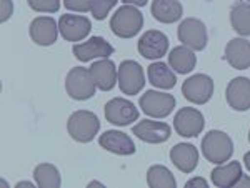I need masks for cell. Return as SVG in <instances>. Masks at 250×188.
<instances>
[{
  "instance_id": "obj_1",
  "label": "cell",
  "mask_w": 250,
  "mask_h": 188,
  "mask_svg": "<svg viewBox=\"0 0 250 188\" xmlns=\"http://www.w3.org/2000/svg\"><path fill=\"white\" fill-rule=\"evenodd\" d=\"M144 27V15L137 7L125 5L119 7L117 12L110 19V29L114 35L120 38H132L142 30Z\"/></svg>"
},
{
  "instance_id": "obj_2",
  "label": "cell",
  "mask_w": 250,
  "mask_h": 188,
  "mask_svg": "<svg viewBox=\"0 0 250 188\" xmlns=\"http://www.w3.org/2000/svg\"><path fill=\"white\" fill-rule=\"evenodd\" d=\"M202 153L210 163L222 165L233 155V142L225 132L210 130L202 140Z\"/></svg>"
},
{
  "instance_id": "obj_3",
  "label": "cell",
  "mask_w": 250,
  "mask_h": 188,
  "mask_svg": "<svg viewBox=\"0 0 250 188\" xmlns=\"http://www.w3.org/2000/svg\"><path fill=\"white\" fill-rule=\"evenodd\" d=\"M68 135L79 143H88L100 130V122L94 112L77 110L67 120Z\"/></svg>"
},
{
  "instance_id": "obj_4",
  "label": "cell",
  "mask_w": 250,
  "mask_h": 188,
  "mask_svg": "<svg viewBox=\"0 0 250 188\" xmlns=\"http://www.w3.org/2000/svg\"><path fill=\"white\" fill-rule=\"evenodd\" d=\"M95 82L90 75V70L83 67H75L67 74L65 90L74 100H88L95 95Z\"/></svg>"
},
{
  "instance_id": "obj_5",
  "label": "cell",
  "mask_w": 250,
  "mask_h": 188,
  "mask_svg": "<svg viewBox=\"0 0 250 188\" xmlns=\"http://www.w3.org/2000/svg\"><path fill=\"white\" fill-rule=\"evenodd\" d=\"M119 89L125 95H137L145 85L144 69L135 60H124L117 70Z\"/></svg>"
},
{
  "instance_id": "obj_6",
  "label": "cell",
  "mask_w": 250,
  "mask_h": 188,
  "mask_svg": "<svg viewBox=\"0 0 250 188\" xmlns=\"http://www.w3.org/2000/svg\"><path fill=\"white\" fill-rule=\"evenodd\" d=\"M140 109L145 115L154 118H165L175 109V97L157 90H147L140 97Z\"/></svg>"
},
{
  "instance_id": "obj_7",
  "label": "cell",
  "mask_w": 250,
  "mask_h": 188,
  "mask_svg": "<svg viewBox=\"0 0 250 188\" xmlns=\"http://www.w3.org/2000/svg\"><path fill=\"white\" fill-rule=\"evenodd\" d=\"M177 35H179L180 42L192 50H204L208 42L205 23L202 20L193 17L184 19V22H180L179 29H177Z\"/></svg>"
},
{
  "instance_id": "obj_8",
  "label": "cell",
  "mask_w": 250,
  "mask_h": 188,
  "mask_svg": "<svg viewBox=\"0 0 250 188\" xmlns=\"http://www.w3.org/2000/svg\"><path fill=\"white\" fill-rule=\"evenodd\" d=\"M104 112H105L107 122L117 127H127L139 120V109H135L130 100L122 97L108 100L104 107Z\"/></svg>"
},
{
  "instance_id": "obj_9",
  "label": "cell",
  "mask_w": 250,
  "mask_h": 188,
  "mask_svg": "<svg viewBox=\"0 0 250 188\" xmlns=\"http://www.w3.org/2000/svg\"><path fill=\"white\" fill-rule=\"evenodd\" d=\"M205 120L200 110L192 109V107H184L173 117V129L180 137L192 138L197 137L204 130Z\"/></svg>"
},
{
  "instance_id": "obj_10",
  "label": "cell",
  "mask_w": 250,
  "mask_h": 188,
  "mask_svg": "<svg viewBox=\"0 0 250 188\" xmlns=\"http://www.w3.org/2000/svg\"><path fill=\"white\" fill-rule=\"evenodd\" d=\"M182 94L188 102L204 105L213 95V80L205 74L192 75L190 78H187L184 82Z\"/></svg>"
},
{
  "instance_id": "obj_11",
  "label": "cell",
  "mask_w": 250,
  "mask_h": 188,
  "mask_svg": "<svg viewBox=\"0 0 250 188\" xmlns=\"http://www.w3.org/2000/svg\"><path fill=\"white\" fill-rule=\"evenodd\" d=\"M92 23L83 15L65 14L59 19V32L67 42H82L90 34Z\"/></svg>"
},
{
  "instance_id": "obj_12",
  "label": "cell",
  "mask_w": 250,
  "mask_h": 188,
  "mask_svg": "<svg viewBox=\"0 0 250 188\" xmlns=\"http://www.w3.org/2000/svg\"><path fill=\"white\" fill-rule=\"evenodd\" d=\"M140 55L148 60H159L168 52V38L160 30H147L137 43Z\"/></svg>"
},
{
  "instance_id": "obj_13",
  "label": "cell",
  "mask_w": 250,
  "mask_h": 188,
  "mask_svg": "<svg viewBox=\"0 0 250 188\" xmlns=\"http://www.w3.org/2000/svg\"><path fill=\"white\" fill-rule=\"evenodd\" d=\"M72 52L80 62H90L94 58H108L114 54V47L102 37H90L87 42L74 45Z\"/></svg>"
},
{
  "instance_id": "obj_14",
  "label": "cell",
  "mask_w": 250,
  "mask_h": 188,
  "mask_svg": "<svg viewBox=\"0 0 250 188\" xmlns=\"http://www.w3.org/2000/svg\"><path fill=\"white\" fill-rule=\"evenodd\" d=\"M134 135L145 143H164L170 138V125L165 122H155V120H142L132 129Z\"/></svg>"
},
{
  "instance_id": "obj_15",
  "label": "cell",
  "mask_w": 250,
  "mask_h": 188,
  "mask_svg": "<svg viewBox=\"0 0 250 188\" xmlns=\"http://www.w3.org/2000/svg\"><path fill=\"white\" fill-rule=\"evenodd\" d=\"M30 38L34 40L37 45L48 47L54 45L59 35V25L52 17H37L32 20L29 27Z\"/></svg>"
},
{
  "instance_id": "obj_16",
  "label": "cell",
  "mask_w": 250,
  "mask_h": 188,
  "mask_svg": "<svg viewBox=\"0 0 250 188\" xmlns=\"http://www.w3.org/2000/svg\"><path fill=\"white\" fill-rule=\"evenodd\" d=\"M225 98L230 109L237 112H245L250 109V80L245 77H237L230 80L225 92Z\"/></svg>"
},
{
  "instance_id": "obj_17",
  "label": "cell",
  "mask_w": 250,
  "mask_h": 188,
  "mask_svg": "<svg viewBox=\"0 0 250 188\" xmlns=\"http://www.w3.org/2000/svg\"><path fill=\"white\" fill-rule=\"evenodd\" d=\"M99 143L102 149H105L110 153L115 155H134L135 153V143L132 142V138L128 137L124 132H117V130H107L100 135Z\"/></svg>"
},
{
  "instance_id": "obj_18",
  "label": "cell",
  "mask_w": 250,
  "mask_h": 188,
  "mask_svg": "<svg viewBox=\"0 0 250 188\" xmlns=\"http://www.w3.org/2000/svg\"><path fill=\"white\" fill-rule=\"evenodd\" d=\"M90 75L94 78L97 89L104 92H110L117 83V69L115 63L108 58H102L90 65Z\"/></svg>"
},
{
  "instance_id": "obj_19",
  "label": "cell",
  "mask_w": 250,
  "mask_h": 188,
  "mask_svg": "<svg viewBox=\"0 0 250 188\" xmlns=\"http://www.w3.org/2000/svg\"><path fill=\"white\" fill-rule=\"evenodd\" d=\"M172 163L184 173H192L199 165V151L192 143H177L170 150Z\"/></svg>"
},
{
  "instance_id": "obj_20",
  "label": "cell",
  "mask_w": 250,
  "mask_h": 188,
  "mask_svg": "<svg viewBox=\"0 0 250 188\" xmlns=\"http://www.w3.org/2000/svg\"><path fill=\"white\" fill-rule=\"evenodd\" d=\"M225 60L237 70L250 67V42L245 38H233L225 47Z\"/></svg>"
},
{
  "instance_id": "obj_21",
  "label": "cell",
  "mask_w": 250,
  "mask_h": 188,
  "mask_svg": "<svg viewBox=\"0 0 250 188\" xmlns=\"http://www.w3.org/2000/svg\"><path fill=\"white\" fill-rule=\"evenodd\" d=\"M242 165L239 162H230L227 165L222 163L220 167L212 170L210 173V180L215 187L219 188H229V187H235L237 182L242 177Z\"/></svg>"
},
{
  "instance_id": "obj_22",
  "label": "cell",
  "mask_w": 250,
  "mask_h": 188,
  "mask_svg": "<svg viewBox=\"0 0 250 188\" xmlns=\"http://www.w3.org/2000/svg\"><path fill=\"white\" fill-rule=\"evenodd\" d=\"M168 65L177 74H190L197 65V55L188 47L179 45L175 49H172L170 54H168Z\"/></svg>"
},
{
  "instance_id": "obj_23",
  "label": "cell",
  "mask_w": 250,
  "mask_h": 188,
  "mask_svg": "<svg viewBox=\"0 0 250 188\" xmlns=\"http://www.w3.org/2000/svg\"><path fill=\"white\" fill-rule=\"evenodd\" d=\"M150 12L155 20L162 23H173L180 20L184 14L182 3L177 0H154L150 7Z\"/></svg>"
},
{
  "instance_id": "obj_24",
  "label": "cell",
  "mask_w": 250,
  "mask_h": 188,
  "mask_svg": "<svg viewBox=\"0 0 250 188\" xmlns=\"http://www.w3.org/2000/svg\"><path fill=\"white\" fill-rule=\"evenodd\" d=\"M147 77L152 85L157 87V89H164V90L173 89L177 83V77L172 72L170 65H167V63H164V62L150 63L147 70Z\"/></svg>"
},
{
  "instance_id": "obj_25",
  "label": "cell",
  "mask_w": 250,
  "mask_h": 188,
  "mask_svg": "<svg viewBox=\"0 0 250 188\" xmlns=\"http://www.w3.org/2000/svg\"><path fill=\"white\" fill-rule=\"evenodd\" d=\"M230 23L232 29L242 37L250 35V3L237 2L230 9Z\"/></svg>"
},
{
  "instance_id": "obj_26",
  "label": "cell",
  "mask_w": 250,
  "mask_h": 188,
  "mask_svg": "<svg viewBox=\"0 0 250 188\" xmlns=\"http://www.w3.org/2000/svg\"><path fill=\"white\" fill-rule=\"evenodd\" d=\"M34 178L40 188H59L62 183L57 167L52 163H40L34 170Z\"/></svg>"
},
{
  "instance_id": "obj_27",
  "label": "cell",
  "mask_w": 250,
  "mask_h": 188,
  "mask_svg": "<svg viewBox=\"0 0 250 188\" xmlns=\"http://www.w3.org/2000/svg\"><path fill=\"white\" fill-rule=\"evenodd\" d=\"M147 185L150 188H175L177 182L167 167L152 165L147 171Z\"/></svg>"
},
{
  "instance_id": "obj_28",
  "label": "cell",
  "mask_w": 250,
  "mask_h": 188,
  "mask_svg": "<svg viewBox=\"0 0 250 188\" xmlns=\"http://www.w3.org/2000/svg\"><path fill=\"white\" fill-rule=\"evenodd\" d=\"M115 5L117 0H90V14L97 20H104Z\"/></svg>"
},
{
  "instance_id": "obj_29",
  "label": "cell",
  "mask_w": 250,
  "mask_h": 188,
  "mask_svg": "<svg viewBox=\"0 0 250 188\" xmlns=\"http://www.w3.org/2000/svg\"><path fill=\"white\" fill-rule=\"evenodd\" d=\"M29 7L35 12H47V14H55L60 9V0H27Z\"/></svg>"
},
{
  "instance_id": "obj_30",
  "label": "cell",
  "mask_w": 250,
  "mask_h": 188,
  "mask_svg": "<svg viewBox=\"0 0 250 188\" xmlns=\"http://www.w3.org/2000/svg\"><path fill=\"white\" fill-rule=\"evenodd\" d=\"M63 5L74 12H88L90 10V0H63Z\"/></svg>"
},
{
  "instance_id": "obj_31",
  "label": "cell",
  "mask_w": 250,
  "mask_h": 188,
  "mask_svg": "<svg viewBox=\"0 0 250 188\" xmlns=\"http://www.w3.org/2000/svg\"><path fill=\"white\" fill-rule=\"evenodd\" d=\"M14 14V3L12 0H0V20L7 22Z\"/></svg>"
},
{
  "instance_id": "obj_32",
  "label": "cell",
  "mask_w": 250,
  "mask_h": 188,
  "mask_svg": "<svg viewBox=\"0 0 250 188\" xmlns=\"http://www.w3.org/2000/svg\"><path fill=\"white\" fill-rule=\"evenodd\" d=\"M185 187H202V188H207L208 187V182L207 180H204V178H192V180H188L187 183H185Z\"/></svg>"
},
{
  "instance_id": "obj_33",
  "label": "cell",
  "mask_w": 250,
  "mask_h": 188,
  "mask_svg": "<svg viewBox=\"0 0 250 188\" xmlns=\"http://www.w3.org/2000/svg\"><path fill=\"white\" fill-rule=\"evenodd\" d=\"M122 2L128 3V5H135V7H144L147 5L148 0H122Z\"/></svg>"
},
{
  "instance_id": "obj_34",
  "label": "cell",
  "mask_w": 250,
  "mask_h": 188,
  "mask_svg": "<svg viewBox=\"0 0 250 188\" xmlns=\"http://www.w3.org/2000/svg\"><path fill=\"white\" fill-rule=\"evenodd\" d=\"M245 185H250V178H249V177H245V175H242L240 180L237 182V185H235V187H245Z\"/></svg>"
},
{
  "instance_id": "obj_35",
  "label": "cell",
  "mask_w": 250,
  "mask_h": 188,
  "mask_svg": "<svg viewBox=\"0 0 250 188\" xmlns=\"http://www.w3.org/2000/svg\"><path fill=\"white\" fill-rule=\"evenodd\" d=\"M244 163H245V167H247V170L250 171V151H247V153L244 155Z\"/></svg>"
},
{
  "instance_id": "obj_36",
  "label": "cell",
  "mask_w": 250,
  "mask_h": 188,
  "mask_svg": "<svg viewBox=\"0 0 250 188\" xmlns=\"http://www.w3.org/2000/svg\"><path fill=\"white\" fill-rule=\"evenodd\" d=\"M15 187H17V188H22V187H34V183H30V182H19Z\"/></svg>"
},
{
  "instance_id": "obj_37",
  "label": "cell",
  "mask_w": 250,
  "mask_h": 188,
  "mask_svg": "<svg viewBox=\"0 0 250 188\" xmlns=\"http://www.w3.org/2000/svg\"><path fill=\"white\" fill-rule=\"evenodd\" d=\"M94 185H99V187H104V185H102V183H100V182H90V183H88V187H94Z\"/></svg>"
},
{
  "instance_id": "obj_38",
  "label": "cell",
  "mask_w": 250,
  "mask_h": 188,
  "mask_svg": "<svg viewBox=\"0 0 250 188\" xmlns=\"http://www.w3.org/2000/svg\"><path fill=\"white\" fill-rule=\"evenodd\" d=\"M249 142H250V132H249Z\"/></svg>"
}]
</instances>
